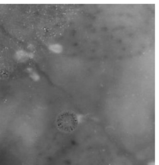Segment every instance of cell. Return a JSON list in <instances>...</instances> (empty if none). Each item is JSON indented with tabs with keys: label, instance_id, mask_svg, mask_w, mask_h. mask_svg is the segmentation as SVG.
I'll return each mask as SVG.
<instances>
[{
	"label": "cell",
	"instance_id": "1",
	"mask_svg": "<svg viewBox=\"0 0 159 165\" xmlns=\"http://www.w3.org/2000/svg\"><path fill=\"white\" fill-rule=\"evenodd\" d=\"M57 125L60 130L66 133L73 132L78 125L77 116L71 112L60 114L57 119Z\"/></svg>",
	"mask_w": 159,
	"mask_h": 165
}]
</instances>
